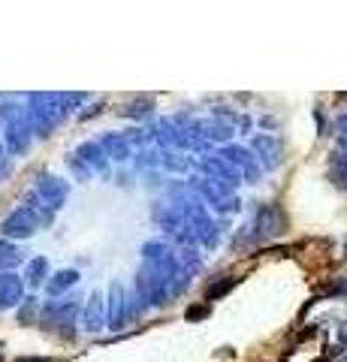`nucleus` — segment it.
<instances>
[{"label": "nucleus", "instance_id": "f257e3e1", "mask_svg": "<svg viewBox=\"0 0 347 362\" xmlns=\"http://www.w3.org/2000/svg\"><path fill=\"white\" fill-rule=\"evenodd\" d=\"M327 359H329V335L323 329H308L281 356V362H327Z\"/></svg>", "mask_w": 347, "mask_h": 362}, {"label": "nucleus", "instance_id": "f03ea898", "mask_svg": "<svg viewBox=\"0 0 347 362\" xmlns=\"http://www.w3.org/2000/svg\"><path fill=\"white\" fill-rule=\"evenodd\" d=\"M16 296H18V284H16V278L0 275V305L16 302Z\"/></svg>", "mask_w": 347, "mask_h": 362}, {"label": "nucleus", "instance_id": "7ed1b4c3", "mask_svg": "<svg viewBox=\"0 0 347 362\" xmlns=\"http://www.w3.org/2000/svg\"><path fill=\"white\" fill-rule=\"evenodd\" d=\"M4 233H9V235H21V233H28V218H25V214H16V218L4 226Z\"/></svg>", "mask_w": 347, "mask_h": 362}, {"label": "nucleus", "instance_id": "20e7f679", "mask_svg": "<svg viewBox=\"0 0 347 362\" xmlns=\"http://www.w3.org/2000/svg\"><path fill=\"white\" fill-rule=\"evenodd\" d=\"M203 314H208V302L203 305V308H194V311H190L187 317H190V320H196V317H203Z\"/></svg>", "mask_w": 347, "mask_h": 362}, {"label": "nucleus", "instance_id": "39448f33", "mask_svg": "<svg viewBox=\"0 0 347 362\" xmlns=\"http://www.w3.org/2000/svg\"><path fill=\"white\" fill-rule=\"evenodd\" d=\"M13 259H16L13 251H4V247H0V263H13Z\"/></svg>", "mask_w": 347, "mask_h": 362}, {"label": "nucleus", "instance_id": "423d86ee", "mask_svg": "<svg viewBox=\"0 0 347 362\" xmlns=\"http://www.w3.org/2000/svg\"><path fill=\"white\" fill-rule=\"evenodd\" d=\"M16 362H52V359H40V356H21V359H16Z\"/></svg>", "mask_w": 347, "mask_h": 362}, {"label": "nucleus", "instance_id": "0eeeda50", "mask_svg": "<svg viewBox=\"0 0 347 362\" xmlns=\"http://www.w3.org/2000/svg\"><path fill=\"white\" fill-rule=\"evenodd\" d=\"M0 362H4V344H0Z\"/></svg>", "mask_w": 347, "mask_h": 362}]
</instances>
